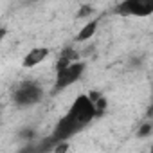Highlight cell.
<instances>
[{"mask_svg":"<svg viewBox=\"0 0 153 153\" xmlns=\"http://www.w3.org/2000/svg\"><path fill=\"white\" fill-rule=\"evenodd\" d=\"M0 114H2V106H0Z\"/></svg>","mask_w":153,"mask_h":153,"instance_id":"obj_12","label":"cell"},{"mask_svg":"<svg viewBox=\"0 0 153 153\" xmlns=\"http://www.w3.org/2000/svg\"><path fill=\"white\" fill-rule=\"evenodd\" d=\"M96 31H97V20H92V22H88V24H85L81 27V31L78 33L76 40H78V42H88L96 34Z\"/></svg>","mask_w":153,"mask_h":153,"instance_id":"obj_6","label":"cell"},{"mask_svg":"<svg viewBox=\"0 0 153 153\" xmlns=\"http://www.w3.org/2000/svg\"><path fill=\"white\" fill-rule=\"evenodd\" d=\"M94 110H96V117H99V115L105 114V110H106V97L105 96H99L94 101Z\"/></svg>","mask_w":153,"mask_h":153,"instance_id":"obj_7","label":"cell"},{"mask_svg":"<svg viewBox=\"0 0 153 153\" xmlns=\"http://www.w3.org/2000/svg\"><path fill=\"white\" fill-rule=\"evenodd\" d=\"M94 117H96V110H94V103L90 101V97L87 94L78 96L74 99L68 114L58 123V126H56V130L51 137L52 142H61V140L70 139L81 128H85Z\"/></svg>","mask_w":153,"mask_h":153,"instance_id":"obj_1","label":"cell"},{"mask_svg":"<svg viewBox=\"0 0 153 153\" xmlns=\"http://www.w3.org/2000/svg\"><path fill=\"white\" fill-rule=\"evenodd\" d=\"M151 133H153V124H149V123H144V124H140V128H139V131H137L139 139L149 137Z\"/></svg>","mask_w":153,"mask_h":153,"instance_id":"obj_8","label":"cell"},{"mask_svg":"<svg viewBox=\"0 0 153 153\" xmlns=\"http://www.w3.org/2000/svg\"><path fill=\"white\" fill-rule=\"evenodd\" d=\"M85 72V63L83 61H70L68 65L56 68V81H54V92L65 90L70 85H74Z\"/></svg>","mask_w":153,"mask_h":153,"instance_id":"obj_2","label":"cell"},{"mask_svg":"<svg viewBox=\"0 0 153 153\" xmlns=\"http://www.w3.org/2000/svg\"><path fill=\"white\" fill-rule=\"evenodd\" d=\"M47 56H49V49H47V47H34V49H31V51L25 54L22 65L27 67V68H33V67L43 63V61L47 59Z\"/></svg>","mask_w":153,"mask_h":153,"instance_id":"obj_5","label":"cell"},{"mask_svg":"<svg viewBox=\"0 0 153 153\" xmlns=\"http://www.w3.org/2000/svg\"><path fill=\"white\" fill-rule=\"evenodd\" d=\"M115 13L121 16H149L153 13V0H123L115 7Z\"/></svg>","mask_w":153,"mask_h":153,"instance_id":"obj_4","label":"cell"},{"mask_svg":"<svg viewBox=\"0 0 153 153\" xmlns=\"http://www.w3.org/2000/svg\"><path fill=\"white\" fill-rule=\"evenodd\" d=\"M33 2H43V0H33Z\"/></svg>","mask_w":153,"mask_h":153,"instance_id":"obj_11","label":"cell"},{"mask_svg":"<svg viewBox=\"0 0 153 153\" xmlns=\"http://www.w3.org/2000/svg\"><path fill=\"white\" fill-rule=\"evenodd\" d=\"M6 34H7V29L6 27H0V42L6 38Z\"/></svg>","mask_w":153,"mask_h":153,"instance_id":"obj_10","label":"cell"},{"mask_svg":"<svg viewBox=\"0 0 153 153\" xmlns=\"http://www.w3.org/2000/svg\"><path fill=\"white\" fill-rule=\"evenodd\" d=\"M43 97V90L36 81H22L18 88L13 92V101L18 106H33L40 103Z\"/></svg>","mask_w":153,"mask_h":153,"instance_id":"obj_3","label":"cell"},{"mask_svg":"<svg viewBox=\"0 0 153 153\" xmlns=\"http://www.w3.org/2000/svg\"><path fill=\"white\" fill-rule=\"evenodd\" d=\"M92 13H94L92 6L85 4V6H81V7H79V11H78V18H87V16H90Z\"/></svg>","mask_w":153,"mask_h":153,"instance_id":"obj_9","label":"cell"}]
</instances>
